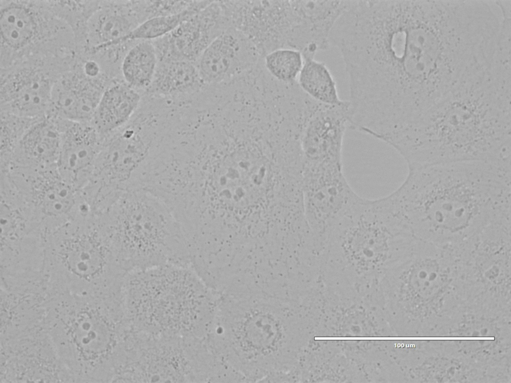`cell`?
I'll list each match as a JSON object with an SVG mask.
<instances>
[{
	"mask_svg": "<svg viewBox=\"0 0 511 383\" xmlns=\"http://www.w3.org/2000/svg\"><path fill=\"white\" fill-rule=\"evenodd\" d=\"M100 215L115 259L127 274L167 264L191 267L178 220L149 191L126 190Z\"/></svg>",
	"mask_w": 511,
	"mask_h": 383,
	"instance_id": "52a82bcc",
	"label": "cell"
},
{
	"mask_svg": "<svg viewBox=\"0 0 511 383\" xmlns=\"http://www.w3.org/2000/svg\"><path fill=\"white\" fill-rule=\"evenodd\" d=\"M0 383L71 382L44 321L0 337Z\"/></svg>",
	"mask_w": 511,
	"mask_h": 383,
	"instance_id": "9a60e30c",
	"label": "cell"
},
{
	"mask_svg": "<svg viewBox=\"0 0 511 383\" xmlns=\"http://www.w3.org/2000/svg\"><path fill=\"white\" fill-rule=\"evenodd\" d=\"M206 371V350L201 339L133 330L114 382H204Z\"/></svg>",
	"mask_w": 511,
	"mask_h": 383,
	"instance_id": "8fae6325",
	"label": "cell"
},
{
	"mask_svg": "<svg viewBox=\"0 0 511 383\" xmlns=\"http://www.w3.org/2000/svg\"><path fill=\"white\" fill-rule=\"evenodd\" d=\"M230 27L222 1L211 0L164 36V41L170 54L196 63L209 45Z\"/></svg>",
	"mask_w": 511,
	"mask_h": 383,
	"instance_id": "cb8c5ba5",
	"label": "cell"
},
{
	"mask_svg": "<svg viewBox=\"0 0 511 383\" xmlns=\"http://www.w3.org/2000/svg\"><path fill=\"white\" fill-rule=\"evenodd\" d=\"M167 100L144 96L138 110L122 129L103 140L90 180L118 195L135 188L175 118Z\"/></svg>",
	"mask_w": 511,
	"mask_h": 383,
	"instance_id": "30bf717a",
	"label": "cell"
},
{
	"mask_svg": "<svg viewBox=\"0 0 511 383\" xmlns=\"http://www.w3.org/2000/svg\"><path fill=\"white\" fill-rule=\"evenodd\" d=\"M99 0H48L54 13L71 29L74 36L76 52L81 48L88 21L96 9Z\"/></svg>",
	"mask_w": 511,
	"mask_h": 383,
	"instance_id": "4dcf8cb0",
	"label": "cell"
},
{
	"mask_svg": "<svg viewBox=\"0 0 511 383\" xmlns=\"http://www.w3.org/2000/svg\"><path fill=\"white\" fill-rule=\"evenodd\" d=\"M61 137L57 169L77 190L91 179L103 139L90 122L56 120Z\"/></svg>",
	"mask_w": 511,
	"mask_h": 383,
	"instance_id": "603a6c76",
	"label": "cell"
},
{
	"mask_svg": "<svg viewBox=\"0 0 511 383\" xmlns=\"http://www.w3.org/2000/svg\"><path fill=\"white\" fill-rule=\"evenodd\" d=\"M113 80L105 74L88 77L78 58L54 84L46 116L58 120L90 122L104 92Z\"/></svg>",
	"mask_w": 511,
	"mask_h": 383,
	"instance_id": "ac0fdd59",
	"label": "cell"
},
{
	"mask_svg": "<svg viewBox=\"0 0 511 383\" xmlns=\"http://www.w3.org/2000/svg\"><path fill=\"white\" fill-rule=\"evenodd\" d=\"M291 303L261 293L225 295L209 333L214 352L251 381L286 377L292 365Z\"/></svg>",
	"mask_w": 511,
	"mask_h": 383,
	"instance_id": "277c9868",
	"label": "cell"
},
{
	"mask_svg": "<svg viewBox=\"0 0 511 383\" xmlns=\"http://www.w3.org/2000/svg\"><path fill=\"white\" fill-rule=\"evenodd\" d=\"M206 85L195 63L180 58L159 59L152 82L143 95L185 101Z\"/></svg>",
	"mask_w": 511,
	"mask_h": 383,
	"instance_id": "4316f807",
	"label": "cell"
},
{
	"mask_svg": "<svg viewBox=\"0 0 511 383\" xmlns=\"http://www.w3.org/2000/svg\"><path fill=\"white\" fill-rule=\"evenodd\" d=\"M207 5L206 0L191 1L188 7L179 13L148 19L122 38L119 44L129 41H153L162 37L173 31L183 21L199 12Z\"/></svg>",
	"mask_w": 511,
	"mask_h": 383,
	"instance_id": "f546056e",
	"label": "cell"
},
{
	"mask_svg": "<svg viewBox=\"0 0 511 383\" xmlns=\"http://www.w3.org/2000/svg\"><path fill=\"white\" fill-rule=\"evenodd\" d=\"M43 272L51 293L96 297L122 292L127 274L93 212L78 213L45 236Z\"/></svg>",
	"mask_w": 511,
	"mask_h": 383,
	"instance_id": "9c48e42d",
	"label": "cell"
},
{
	"mask_svg": "<svg viewBox=\"0 0 511 383\" xmlns=\"http://www.w3.org/2000/svg\"><path fill=\"white\" fill-rule=\"evenodd\" d=\"M142 99V94L122 79H115L104 92L90 123L104 140L130 121Z\"/></svg>",
	"mask_w": 511,
	"mask_h": 383,
	"instance_id": "484cf974",
	"label": "cell"
},
{
	"mask_svg": "<svg viewBox=\"0 0 511 383\" xmlns=\"http://www.w3.org/2000/svg\"><path fill=\"white\" fill-rule=\"evenodd\" d=\"M349 124L348 100L339 105L315 101L300 138L303 162L342 164L343 139Z\"/></svg>",
	"mask_w": 511,
	"mask_h": 383,
	"instance_id": "d6986e66",
	"label": "cell"
},
{
	"mask_svg": "<svg viewBox=\"0 0 511 383\" xmlns=\"http://www.w3.org/2000/svg\"><path fill=\"white\" fill-rule=\"evenodd\" d=\"M123 295L47 296L45 325L71 382H113L130 328Z\"/></svg>",
	"mask_w": 511,
	"mask_h": 383,
	"instance_id": "5b68a950",
	"label": "cell"
},
{
	"mask_svg": "<svg viewBox=\"0 0 511 383\" xmlns=\"http://www.w3.org/2000/svg\"><path fill=\"white\" fill-rule=\"evenodd\" d=\"M511 95L490 74L462 82L426 111L407 132L416 165L504 161L511 155Z\"/></svg>",
	"mask_w": 511,
	"mask_h": 383,
	"instance_id": "3957f363",
	"label": "cell"
},
{
	"mask_svg": "<svg viewBox=\"0 0 511 383\" xmlns=\"http://www.w3.org/2000/svg\"><path fill=\"white\" fill-rule=\"evenodd\" d=\"M302 183L306 218L322 251L334 228L361 196L347 181L342 164L305 163Z\"/></svg>",
	"mask_w": 511,
	"mask_h": 383,
	"instance_id": "5bb4252c",
	"label": "cell"
},
{
	"mask_svg": "<svg viewBox=\"0 0 511 383\" xmlns=\"http://www.w3.org/2000/svg\"><path fill=\"white\" fill-rule=\"evenodd\" d=\"M5 175L45 235L75 216L79 190L63 179L56 166L41 169L12 168Z\"/></svg>",
	"mask_w": 511,
	"mask_h": 383,
	"instance_id": "2e32d148",
	"label": "cell"
},
{
	"mask_svg": "<svg viewBox=\"0 0 511 383\" xmlns=\"http://www.w3.org/2000/svg\"><path fill=\"white\" fill-rule=\"evenodd\" d=\"M303 60L300 51L288 47L275 49L263 57V65L268 73L276 80L285 84L297 82Z\"/></svg>",
	"mask_w": 511,
	"mask_h": 383,
	"instance_id": "1f68e13d",
	"label": "cell"
},
{
	"mask_svg": "<svg viewBox=\"0 0 511 383\" xmlns=\"http://www.w3.org/2000/svg\"><path fill=\"white\" fill-rule=\"evenodd\" d=\"M40 273H41V272H40ZM36 274H37V273H36ZM32 275V274H26V275ZM18 276H19V275H18ZM2 277H8V276H2Z\"/></svg>",
	"mask_w": 511,
	"mask_h": 383,
	"instance_id": "e575fe53",
	"label": "cell"
},
{
	"mask_svg": "<svg viewBox=\"0 0 511 383\" xmlns=\"http://www.w3.org/2000/svg\"><path fill=\"white\" fill-rule=\"evenodd\" d=\"M61 133L58 122L47 116L34 120L17 143L8 164L11 167L41 169L56 166Z\"/></svg>",
	"mask_w": 511,
	"mask_h": 383,
	"instance_id": "d4e9b609",
	"label": "cell"
},
{
	"mask_svg": "<svg viewBox=\"0 0 511 383\" xmlns=\"http://www.w3.org/2000/svg\"><path fill=\"white\" fill-rule=\"evenodd\" d=\"M138 0H99L90 17L82 47V59H93L113 49L119 41L142 23Z\"/></svg>",
	"mask_w": 511,
	"mask_h": 383,
	"instance_id": "7402d4cb",
	"label": "cell"
},
{
	"mask_svg": "<svg viewBox=\"0 0 511 383\" xmlns=\"http://www.w3.org/2000/svg\"><path fill=\"white\" fill-rule=\"evenodd\" d=\"M35 119L0 112V168L8 164L21 137Z\"/></svg>",
	"mask_w": 511,
	"mask_h": 383,
	"instance_id": "d6a6232c",
	"label": "cell"
},
{
	"mask_svg": "<svg viewBox=\"0 0 511 383\" xmlns=\"http://www.w3.org/2000/svg\"><path fill=\"white\" fill-rule=\"evenodd\" d=\"M123 290L130 327L157 336L204 339L218 298L191 267L173 264L127 274Z\"/></svg>",
	"mask_w": 511,
	"mask_h": 383,
	"instance_id": "8992f818",
	"label": "cell"
},
{
	"mask_svg": "<svg viewBox=\"0 0 511 383\" xmlns=\"http://www.w3.org/2000/svg\"><path fill=\"white\" fill-rule=\"evenodd\" d=\"M255 45L241 31L232 26L216 37L196 63L206 85L220 84L254 68L262 60Z\"/></svg>",
	"mask_w": 511,
	"mask_h": 383,
	"instance_id": "ffe728a7",
	"label": "cell"
},
{
	"mask_svg": "<svg viewBox=\"0 0 511 383\" xmlns=\"http://www.w3.org/2000/svg\"><path fill=\"white\" fill-rule=\"evenodd\" d=\"M76 55L29 58L0 68V112L29 119L46 116L57 79Z\"/></svg>",
	"mask_w": 511,
	"mask_h": 383,
	"instance_id": "4fadbf2b",
	"label": "cell"
},
{
	"mask_svg": "<svg viewBox=\"0 0 511 383\" xmlns=\"http://www.w3.org/2000/svg\"><path fill=\"white\" fill-rule=\"evenodd\" d=\"M232 26L243 32L262 57L287 47L292 27L290 0H223Z\"/></svg>",
	"mask_w": 511,
	"mask_h": 383,
	"instance_id": "e0dca14e",
	"label": "cell"
},
{
	"mask_svg": "<svg viewBox=\"0 0 511 383\" xmlns=\"http://www.w3.org/2000/svg\"><path fill=\"white\" fill-rule=\"evenodd\" d=\"M158 63L152 41H136L127 51L120 65L122 80L143 94L151 85Z\"/></svg>",
	"mask_w": 511,
	"mask_h": 383,
	"instance_id": "83f0119b",
	"label": "cell"
},
{
	"mask_svg": "<svg viewBox=\"0 0 511 383\" xmlns=\"http://www.w3.org/2000/svg\"><path fill=\"white\" fill-rule=\"evenodd\" d=\"M490 37L473 0H364L337 43L349 100L374 121L410 125L478 69Z\"/></svg>",
	"mask_w": 511,
	"mask_h": 383,
	"instance_id": "6da1fadb",
	"label": "cell"
},
{
	"mask_svg": "<svg viewBox=\"0 0 511 383\" xmlns=\"http://www.w3.org/2000/svg\"><path fill=\"white\" fill-rule=\"evenodd\" d=\"M353 0H290L293 22L288 47L315 57L330 44V35Z\"/></svg>",
	"mask_w": 511,
	"mask_h": 383,
	"instance_id": "44dd1931",
	"label": "cell"
},
{
	"mask_svg": "<svg viewBox=\"0 0 511 383\" xmlns=\"http://www.w3.org/2000/svg\"><path fill=\"white\" fill-rule=\"evenodd\" d=\"M390 194L417 238L457 248L511 214V171L480 161L409 168L404 182Z\"/></svg>",
	"mask_w": 511,
	"mask_h": 383,
	"instance_id": "7a4b0ae2",
	"label": "cell"
},
{
	"mask_svg": "<svg viewBox=\"0 0 511 383\" xmlns=\"http://www.w3.org/2000/svg\"><path fill=\"white\" fill-rule=\"evenodd\" d=\"M144 21L154 17L179 13L186 9L191 1L140 0Z\"/></svg>",
	"mask_w": 511,
	"mask_h": 383,
	"instance_id": "836d02e7",
	"label": "cell"
},
{
	"mask_svg": "<svg viewBox=\"0 0 511 383\" xmlns=\"http://www.w3.org/2000/svg\"><path fill=\"white\" fill-rule=\"evenodd\" d=\"M422 242L388 195L373 199L360 197L329 235L321 253L320 268L365 273L391 269Z\"/></svg>",
	"mask_w": 511,
	"mask_h": 383,
	"instance_id": "ba28073f",
	"label": "cell"
},
{
	"mask_svg": "<svg viewBox=\"0 0 511 383\" xmlns=\"http://www.w3.org/2000/svg\"><path fill=\"white\" fill-rule=\"evenodd\" d=\"M297 79L300 88L312 99L322 103L339 105L345 100L338 95L336 81L325 63L314 57H304Z\"/></svg>",
	"mask_w": 511,
	"mask_h": 383,
	"instance_id": "f1b7e54d",
	"label": "cell"
},
{
	"mask_svg": "<svg viewBox=\"0 0 511 383\" xmlns=\"http://www.w3.org/2000/svg\"><path fill=\"white\" fill-rule=\"evenodd\" d=\"M0 68L36 56L76 54L73 32L48 0H0Z\"/></svg>",
	"mask_w": 511,
	"mask_h": 383,
	"instance_id": "7c38bea8",
	"label": "cell"
}]
</instances>
